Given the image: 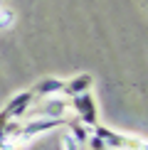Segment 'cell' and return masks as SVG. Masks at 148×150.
I'll use <instances>...</instances> for the list:
<instances>
[{
    "instance_id": "cell-3",
    "label": "cell",
    "mask_w": 148,
    "mask_h": 150,
    "mask_svg": "<svg viewBox=\"0 0 148 150\" xmlns=\"http://www.w3.org/2000/svg\"><path fill=\"white\" fill-rule=\"evenodd\" d=\"M62 123V118H30L27 123L20 126V135H17V143L20 140H27V138H35V135L45 133V130H52Z\"/></svg>"
},
{
    "instance_id": "cell-8",
    "label": "cell",
    "mask_w": 148,
    "mask_h": 150,
    "mask_svg": "<svg viewBox=\"0 0 148 150\" xmlns=\"http://www.w3.org/2000/svg\"><path fill=\"white\" fill-rule=\"evenodd\" d=\"M69 135L79 143V145H84L86 138H89V128H86L79 118H77V121H69Z\"/></svg>"
},
{
    "instance_id": "cell-9",
    "label": "cell",
    "mask_w": 148,
    "mask_h": 150,
    "mask_svg": "<svg viewBox=\"0 0 148 150\" xmlns=\"http://www.w3.org/2000/svg\"><path fill=\"white\" fill-rule=\"evenodd\" d=\"M15 22V12L8 8H0V27H10Z\"/></svg>"
},
{
    "instance_id": "cell-4",
    "label": "cell",
    "mask_w": 148,
    "mask_h": 150,
    "mask_svg": "<svg viewBox=\"0 0 148 150\" xmlns=\"http://www.w3.org/2000/svg\"><path fill=\"white\" fill-rule=\"evenodd\" d=\"M67 108H69V101H64V98H49L40 108H32L30 106L25 113H30L32 118H62L67 113Z\"/></svg>"
},
{
    "instance_id": "cell-13",
    "label": "cell",
    "mask_w": 148,
    "mask_h": 150,
    "mask_svg": "<svg viewBox=\"0 0 148 150\" xmlns=\"http://www.w3.org/2000/svg\"><path fill=\"white\" fill-rule=\"evenodd\" d=\"M0 8H3V3H0Z\"/></svg>"
},
{
    "instance_id": "cell-5",
    "label": "cell",
    "mask_w": 148,
    "mask_h": 150,
    "mask_svg": "<svg viewBox=\"0 0 148 150\" xmlns=\"http://www.w3.org/2000/svg\"><path fill=\"white\" fill-rule=\"evenodd\" d=\"M32 101H35V93L30 91V89L27 91H20V93H15V96L5 103L3 111H5V116H8V118H22L25 111L32 106Z\"/></svg>"
},
{
    "instance_id": "cell-7",
    "label": "cell",
    "mask_w": 148,
    "mask_h": 150,
    "mask_svg": "<svg viewBox=\"0 0 148 150\" xmlns=\"http://www.w3.org/2000/svg\"><path fill=\"white\" fill-rule=\"evenodd\" d=\"M91 84H94V76H91V74H77V76H72L69 81H64V91L62 93H67V96L72 98V96H77V93L89 91Z\"/></svg>"
},
{
    "instance_id": "cell-12",
    "label": "cell",
    "mask_w": 148,
    "mask_h": 150,
    "mask_svg": "<svg viewBox=\"0 0 148 150\" xmlns=\"http://www.w3.org/2000/svg\"><path fill=\"white\" fill-rule=\"evenodd\" d=\"M8 121H10V118H8V116H5V111H0V130H3V128H5V123H8Z\"/></svg>"
},
{
    "instance_id": "cell-6",
    "label": "cell",
    "mask_w": 148,
    "mask_h": 150,
    "mask_svg": "<svg viewBox=\"0 0 148 150\" xmlns=\"http://www.w3.org/2000/svg\"><path fill=\"white\" fill-rule=\"evenodd\" d=\"M30 91L35 96H59L64 91V81L57 79V76H47V79H40Z\"/></svg>"
},
{
    "instance_id": "cell-1",
    "label": "cell",
    "mask_w": 148,
    "mask_h": 150,
    "mask_svg": "<svg viewBox=\"0 0 148 150\" xmlns=\"http://www.w3.org/2000/svg\"><path fill=\"white\" fill-rule=\"evenodd\" d=\"M91 133L99 135V138L104 140V145H106V148H114V150H146L141 140H136V138H126V135L116 133V130H111V128H106V126H101V123L91 126Z\"/></svg>"
},
{
    "instance_id": "cell-10",
    "label": "cell",
    "mask_w": 148,
    "mask_h": 150,
    "mask_svg": "<svg viewBox=\"0 0 148 150\" xmlns=\"http://www.w3.org/2000/svg\"><path fill=\"white\" fill-rule=\"evenodd\" d=\"M86 143H89V148H91V150H106V145H104V140L99 138V135H94V133H89V138H86Z\"/></svg>"
},
{
    "instance_id": "cell-2",
    "label": "cell",
    "mask_w": 148,
    "mask_h": 150,
    "mask_svg": "<svg viewBox=\"0 0 148 150\" xmlns=\"http://www.w3.org/2000/svg\"><path fill=\"white\" fill-rule=\"evenodd\" d=\"M69 106H72L74 111H77L79 121H82L86 128H91V126H96V123H99V116H96V103H94V96H91L89 91L72 96Z\"/></svg>"
},
{
    "instance_id": "cell-11",
    "label": "cell",
    "mask_w": 148,
    "mask_h": 150,
    "mask_svg": "<svg viewBox=\"0 0 148 150\" xmlns=\"http://www.w3.org/2000/svg\"><path fill=\"white\" fill-rule=\"evenodd\" d=\"M12 145H15V143H12V140H8V135H5L3 130H0V150H10Z\"/></svg>"
}]
</instances>
